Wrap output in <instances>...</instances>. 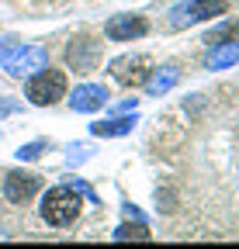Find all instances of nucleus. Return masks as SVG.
I'll use <instances>...</instances> for the list:
<instances>
[{
  "label": "nucleus",
  "instance_id": "3",
  "mask_svg": "<svg viewBox=\"0 0 239 249\" xmlns=\"http://www.w3.org/2000/svg\"><path fill=\"white\" fill-rule=\"evenodd\" d=\"M66 93H70L66 73H63V70H52V66L32 73V76H28V83H24V97L32 101L35 107H52V104L63 101Z\"/></svg>",
  "mask_w": 239,
  "mask_h": 249
},
{
  "label": "nucleus",
  "instance_id": "15",
  "mask_svg": "<svg viewBox=\"0 0 239 249\" xmlns=\"http://www.w3.org/2000/svg\"><path fill=\"white\" fill-rule=\"evenodd\" d=\"M45 149H49V142H45V139H38V142H28V145H21V149H18V160H21V163H35Z\"/></svg>",
  "mask_w": 239,
  "mask_h": 249
},
{
  "label": "nucleus",
  "instance_id": "10",
  "mask_svg": "<svg viewBox=\"0 0 239 249\" xmlns=\"http://www.w3.org/2000/svg\"><path fill=\"white\" fill-rule=\"evenodd\" d=\"M177 83H181V70L177 66H156V70H149L142 87H146L149 97H163V93H170Z\"/></svg>",
  "mask_w": 239,
  "mask_h": 249
},
{
  "label": "nucleus",
  "instance_id": "5",
  "mask_svg": "<svg viewBox=\"0 0 239 249\" xmlns=\"http://www.w3.org/2000/svg\"><path fill=\"white\" fill-rule=\"evenodd\" d=\"M101 55H104V45L91 35H76L70 45H66V66L73 73H94L101 66Z\"/></svg>",
  "mask_w": 239,
  "mask_h": 249
},
{
  "label": "nucleus",
  "instance_id": "4",
  "mask_svg": "<svg viewBox=\"0 0 239 249\" xmlns=\"http://www.w3.org/2000/svg\"><path fill=\"white\" fill-rule=\"evenodd\" d=\"M229 11L225 0H191V4H181L170 11V24L181 31V28H191V24H201V21H212V18H222Z\"/></svg>",
  "mask_w": 239,
  "mask_h": 249
},
{
  "label": "nucleus",
  "instance_id": "16",
  "mask_svg": "<svg viewBox=\"0 0 239 249\" xmlns=\"http://www.w3.org/2000/svg\"><path fill=\"white\" fill-rule=\"evenodd\" d=\"M11 111H18V101H4V97H0V118L11 114Z\"/></svg>",
  "mask_w": 239,
  "mask_h": 249
},
{
  "label": "nucleus",
  "instance_id": "14",
  "mask_svg": "<svg viewBox=\"0 0 239 249\" xmlns=\"http://www.w3.org/2000/svg\"><path fill=\"white\" fill-rule=\"evenodd\" d=\"M236 35H239V21H225L222 28L212 31V35H204V42L208 45H222V42H232Z\"/></svg>",
  "mask_w": 239,
  "mask_h": 249
},
{
  "label": "nucleus",
  "instance_id": "1",
  "mask_svg": "<svg viewBox=\"0 0 239 249\" xmlns=\"http://www.w3.org/2000/svg\"><path fill=\"white\" fill-rule=\"evenodd\" d=\"M80 208H83L80 191H76V187H70V183H59V187H49V194L42 197L38 214H42L45 225H52V229H66V225L76 222Z\"/></svg>",
  "mask_w": 239,
  "mask_h": 249
},
{
  "label": "nucleus",
  "instance_id": "8",
  "mask_svg": "<svg viewBox=\"0 0 239 249\" xmlns=\"http://www.w3.org/2000/svg\"><path fill=\"white\" fill-rule=\"evenodd\" d=\"M38 191H42V177H38V173H28V170H11V173L4 177V194H7V201H14V204L32 201Z\"/></svg>",
  "mask_w": 239,
  "mask_h": 249
},
{
  "label": "nucleus",
  "instance_id": "6",
  "mask_svg": "<svg viewBox=\"0 0 239 249\" xmlns=\"http://www.w3.org/2000/svg\"><path fill=\"white\" fill-rule=\"evenodd\" d=\"M149 70H153L149 55H118V59H111V66H108L111 80H118L122 87H142Z\"/></svg>",
  "mask_w": 239,
  "mask_h": 249
},
{
  "label": "nucleus",
  "instance_id": "11",
  "mask_svg": "<svg viewBox=\"0 0 239 249\" xmlns=\"http://www.w3.org/2000/svg\"><path fill=\"white\" fill-rule=\"evenodd\" d=\"M239 62V42H222V45H212V52H208L204 66L208 70H229Z\"/></svg>",
  "mask_w": 239,
  "mask_h": 249
},
{
  "label": "nucleus",
  "instance_id": "7",
  "mask_svg": "<svg viewBox=\"0 0 239 249\" xmlns=\"http://www.w3.org/2000/svg\"><path fill=\"white\" fill-rule=\"evenodd\" d=\"M149 31V21L142 14H114L104 21V35L111 42H135Z\"/></svg>",
  "mask_w": 239,
  "mask_h": 249
},
{
  "label": "nucleus",
  "instance_id": "13",
  "mask_svg": "<svg viewBox=\"0 0 239 249\" xmlns=\"http://www.w3.org/2000/svg\"><path fill=\"white\" fill-rule=\"evenodd\" d=\"M111 239H118V242H129V239H135V242H146V239H153V235H149V225L142 222V218H135V222H125V225H118Z\"/></svg>",
  "mask_w": 239,
  "mask_h": 249
},
{
  "label": "nucleus",
  "instance_id": "12",
  "mask_svg": "<svg viewBox=\"0 0 239 249\" xmlns=\"http://www.w3.org/2000/svg\"><path fill=\"white\" fill-rule=\"evenodd\" d=\"M135 128V114L132 118H108V121H94L91 124V135L97 139H118V135H129Z\"/></svg>",
  "mask_w": 239,
  "mask_h": 249
},
{
  "label": "nucleus",
  "instance_id": "9",
  "mask_svg": "<svg viewBox=\"0 0 239 249\" xmlns=\"http://www.w3.org/2000/svg\"><path fill=\"white\" fill-rule=\"evenodd\" d=\"M70 97V107L73 111H80V114H94V111H101L104 104H108V87H101V83H80L73 93H66Z\"/></svg>",
  "mask_w": 239,
  "mask_h": 249
},
{
  "label": "nucleus",
  "instance_id": "2",
  "mask_svg": "<svg viewBox=\"0 0 239 249\" xmlns=\"http://www.w3.org/2000/svg\"><path fill=\"white\" fill-rule=\"evenodd\" d=\"M0 66L11 76H32L49 66V52L38 45H21L14 38H7V42H0Z\"/></svg>",
  "mask_w": 239,
  "mask_h": 249
}]
</instances>
